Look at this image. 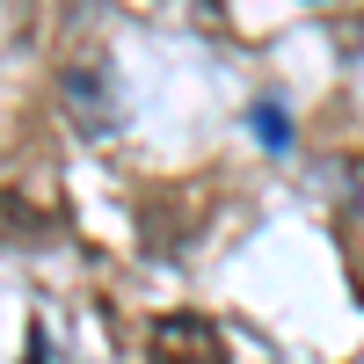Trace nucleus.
Masks as SVG:
<instances>
[{"mask_svg":"<svg viewBox=\"0 0 364 364\" xmlns=\"http://www.w3.org/2000/svg\"><path fill=\"white\" fill-rule=\"evenodd\" d=\"M0 233H8L15 248H22V240H37V233H44V211H29L15 190H0Z\"/></svg>","mask_w":364,"mask_h":364,"instance_id":"nucleus-3","label":"nucleus"},{"mask_svg":"<svg viewBox=\"0 0 364 364\" xmlns=\"http://www.w3.org/2000/svg\"><path fill=\"white\" fill-rule=\"evenodd\" d=\"M146 350H154V364H226V336L197 314H168L154 321V336H146Z\"/></svg>","mask_w":364,"mask_h":364,"instance_id":"nucleus-1","label":"nucleus"},{"mask_svg":"<svg viewBox=\"0 0 364 364\" xmlns=\"http://www.w3.org/2000/svg\"><path fill=\"white\" fill-rule=\"evenodd\" d=\"M255 139H262V146H291V124H284V109H255Z\"/></svg>","mask_w":364,"mask_h":364,"instance_id":"nucleus-4","label":"nucleus"},{"mask_svg":"<svg viewBox=\"0 0 364 364\" xmlns=\"http://www.w3.org/2000/svg\"><path fill=\"white\" fill-rule=\"evenodd\" d=\"M66 102L80 117V132H117V95L102 66H66Z\"/></svg>","mask_w":364,"mask_h":364,"instance_id":"nucleus-2","label":"nucleus"}]
</instances>
